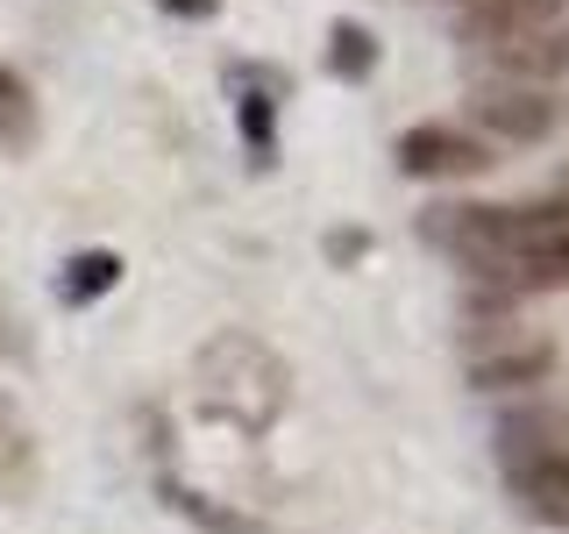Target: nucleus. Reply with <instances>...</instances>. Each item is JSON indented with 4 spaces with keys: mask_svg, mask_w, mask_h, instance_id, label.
<instances>
[{
    "mask_svg": "<svg viewBox=\"0 0 569 534\" xmlns=\"http://www.w3.org/2000/svg\"><path fill=\"white\" fill-rule=\"evenodd\" d=\"M456 8H470V0H456Z\"/></svg>",
    "mask_w": 569,
    "mask_h": 534,
    "instance_id": "obj_17",
    "label": "nucleus"
},
{
    "mask_svg": "<svg viewBox=\"0 0 569 534\" xmlns=\"http://www.w3.org/2000/svg\"><path fill=\"white\" fill-rule=\"evenodd\" d=\"M477 121L506 142H541L556 129V100L533 93V86H485V93H477Z\"/></svg>",
    "mask_w": 569,
    "mask_h": 534,
    "instance_id": "obj_5",
    "label": "nucleus"
},
{
    "mask_svg": "<svg viewBox=\"0 0 569 534\" xmlns=\"http://www.w3.org/2000/svg\"><path fill=\"white\" fill-rule=\"evenodd\" d=\"M506 65L512 71H569V22H556L541 43H527V50H506Z\"/></svg>",
    "mask_w": 569,
    "mask_h": 534,
    "instance_id": "obj_15",
    "label": "nucleus"
},
{
    "mask_svg": "<svg viewBox=\"0 0 569 534\" xmlns=\"http://www.w3.org/2000/svg\"><path fill=\"white\" fill-rule=\"evenodd\" d=\"M36 471H43V456H36V427H29L22 406H14V392L0 385V498H22L36 485Z\"/></svg>",
    "mask_w": 569,
    "mask_h": 534,
    "instance_id": "obj_7",
    "label": "nucleus"
},
{
    "mask_svg": "<svg viewBox=\"0 0 569 534\" xmlns=\"http://www.w3.org/2000/svg\"><path fill=\"white\" fill-rule=\"evenodd\" d=\"M548 456H569V414H548V406H533V414H512L498 427V463H506V477L533 471V463Z\"/></svg>",
    "mask_w": 569,
    "mask_h": 534,
    "instance_id": "obj_6",
    "label": "nucleus"
},
{
    "mask_svg": "<svg viewBox=\"0 0 569 534\" xmlns=\"http://www.w3.org/2000/svg\"><path fill=\"white\" fill-rule=\"evenodd\" d=\"M449 249L462 257V271L477 285H491L498 299H527V293H562L569 285V221L533 207H456V221L441 228Z\"/></svg>",
    "mask_w": 569,
    "mask_h": 534,
    "instance_id": "obj_1",
    "label": "nucleus"
},
{
    "mask_svg": "<svg viewBox=\"0 0 569 534\" xmlns=\"http://www.w3.org/2000/svg\"><path fill=\"white\" fill-rule=\"evenodd\" d=\"M328 65L342 71V79H370V65H378V43H370L363 22H335L328 36Z\"/></svg>",
    "mask_w": 569,
    "mask_h": 534,
    "instance_id": "obj_14",
    "label": "nucleus"
},
{
    "mask_svg": "<svg viewBox=\"0 0 569 534\" xmlns=\"http://www.w3.org/2000/svg\"><path fill=\"white\" fill-rule=\"evenodd\" d=\"M114 285H121L114 249H79V257H64V271H58V299L64 307H93V299H107Z\"/></svg>",
    "mask_w": 569,
    "mask_h": 534,
    "instance_id": "obj_11",
    "label": "nucleus"
},
{
    "mask_svg": "<svg viewBox=\"0 0 569 534\" xmlns=\"http://www.w3.org/2000/svg\"><path fill=\"white\" fill-rule=\"evenodd\" d=\"M399 171L406 178H477L491 171V150L456 121H413L399 136Z\"/></svg>",
    "mask_w": 569,
    "mask_h": 534,
    "instance_id": "obj_4",
    "label": "nucleus"
},
{
    "mask_svg": "<svg viewBox=\"0 0 569 534\" xmlns=\"http://www.w3.org/2000/svg\"><path fill=\"white\" fill-rule=\"evenodd\" d=\"M271 115H278V79H263V71H236V121H242V142H249L257 165H271V150H278Z\"/></svg>",
    "mask_w": 569,
    "mask_h": 534,
    "instance_id": "obj_8",
    "label": "nucleus"
},
{
    "mask_svg": "<svg viewBox=\"0 0 569 534\" xmlns=\"http://www.w3.org/2000/svg\"><path fill=\"white\" fill-rule=\"evenodd\" d=\"M562 14H569V0H470V8L456 14V29H462V43H485V50L506 58V50L541 43Z\"/></svg>",
    "mask_w": 569,
    "mask_h": 534,
    "instance_id": "obj_3",
    "label": "nucleus"
},
{
    "mask_svg": "<svg viewBox=\"0 0 569 534\" xmlns=\"http://www.w3.org/2000/svg\"><path fill=\"white\" fill-rule=\"evenodd\" d=\"M192 399L207 421L236 427V435L263 442L292 406V364L249 328H221L192 349Z\"/></svg>",
    "mask_w": 569,
    "mask_h": 534,
    "instance_id": "obj_2",
    "label": "nucleus"
},
{
    "mask_svg": "<svg viewBox=\"0 0 569 534\" xmlns=\"http://www.w3.org/2000/svg\"><path fill=\"white\" fill-rule=\"evenodd\" d=\"M512 492H520V506L541 527H569V456H548V463H533V471H520Z\"/></svg>",
    "mask_w": 569,
    "mask_h": 534,
    "instance_id": "obj_10",
    "label": "nucleus"
},
{
    "mask_svg": "<svg viewBox=\"0 0 569 534\" xmlns=\"http://www.w3.org/2000/svg\"><path fill=\"white\" fill-rule=\"evenodd\" d=\"M36 93H29V79L14 65H0V150H29L36 142Z\"/></svg>",
    "mask_w": 569,
    "mask_h": 534,
    "instance_id": "obj_13",
    "label": "nucleus"
},
{
    "mask_svg": "<svg viewBox=\"0 0 569 534\" xmlns=\"http://www.w3.org/2000/svg\"><path fill=\"white\" fill-rule=\"evenodd\" d=\"M556 370V349L548 343H527V349H506V356H477L470 364V385L477 392H498V385H533Z\"/></svg>",
    "mask_w": 569,
    "mask_h": 534,
    "instance_id": "obj_12",
    "label": "nucleus"
},
{
    "mask_svg": "<svg viewBox=\"0 0 569 534\" xmlns=\"http://www.w3.org/2000/svg\"><path fill=\"white\" fill-rule=\"evenodd\" d=\"M157 8H164V14H178V22H207V14L221 8V0H157Z\"/></svg>",
    "mask_w": 569,
    "mask_h": 534,
    "instance_id": "obj_16",
    "label": "nucleus"
},
{
    "mask_svg": "<svg viewBox=\"0 0 569 534\" xmlns=\"http://www.w3.org/2000/svg\"><path fill=\"white\" fill-rule=\"evenodd\" d=\"M157 492H164V506L178 513V521H192L200 534H271L263 521H249V513L236 506H221V498H207V492H192V485H178V477H157Z\"/></svg>",
    "mask_w": 569,
    "mask_h": 534,
    "instance_id": "obj_9",
    "label": "nucleus"
}]
</instances>
